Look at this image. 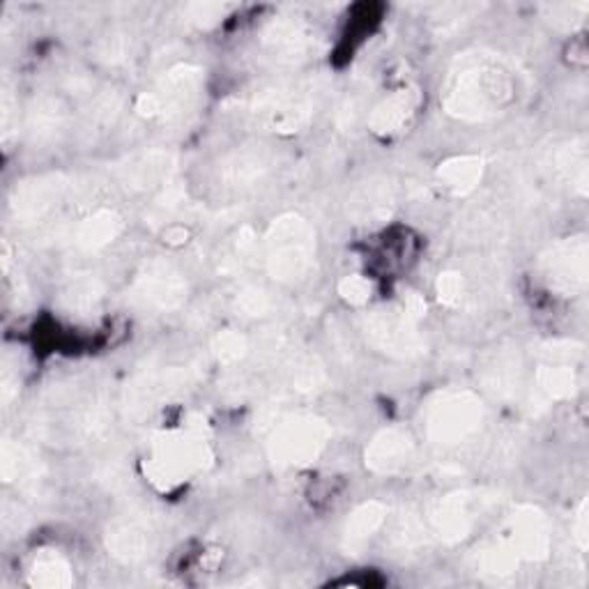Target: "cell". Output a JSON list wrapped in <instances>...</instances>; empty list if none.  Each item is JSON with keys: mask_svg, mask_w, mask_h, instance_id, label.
Returning a JSON list of instances; mask_svg holds the SVG:
<instances>
[{"mask_svg": "<svg viewBox=\"0 0 589 589\" xmlns=\"http://www.w3.org/2000/svg\"><path fill=\"white\" fill-rule=\"evenodd\" d=\"M513 95L511 71L496 54L468 52L452 63L442 104L456 120L488 122L511 107Z\"/></svg>", "mask_w": 589, "mask_h": 589, "instance_id": "cell-1", "label": "cell"}, {"mask_svg": "<svg viewBox=\"0 0 589 589\" xmlns=\"http://www.w3.org/2000/svg\"><path fill=\"white\" fill-rule=\"evenodd\" d=\"M212 463L205 420L196 416L182 429L162 431L155 440L151 454L143 460V473L157 490L166 493L180 484L203 473Z\"/></svg>", "mask_w": 589, "mask_h": 589, "instance_id": "cell-2", "label": "cell"}, {"mask_svg": "<svg viewBox=\"0 0 589 589\" xmlns=\"http://www.w3.org/2000/svg\"><path fill=\"white\" fill-rule=\"evenodd\" d=\"M263 258L273 279L284 284L302 281L315 260V231L300 214L275 219L263 240Z\"/></svg>", "mask_w": 589, "mask_h": 589, "instance_id": "cell-3", "label": "cell"}, {"mask_svg": "<svg viewBox=\"0 0 589 589\" xmlns=\"http://www.w3.org/2000/svg\"><path fill=\"white\" fill-rule=\"evenodd\" d=\"M486 422V408L473 391L452 389L433 397L424 408V431L435 445L454 447L470 440Z\"/></svg>", "mask_w": 589, "mask_h": 589, "instance_id": "cell-4", "label": "cell"}, {"mask_svg": "<svg viewBox=\"0 0 589 589\" xmlns=\"http://www.w3.org/2000/svg\"><path fill=\"white\" fill-rule=\"evenodd\" d=\"M330 442V426L309 414L279 416L267 442L269 458L279 468H304L323 454Z\"/></svg>", "mask_w": 589, "mask_h": 589, "instance_id": "cell-5", "label": "cell"}, {"mask_svg": "<svg viewBox=\"0 0 589 589\" xmlns=\"http://www.w3.org/2000/svg\"><path fill=\"white\" fill-rule=\"evenodd\" d=\"M203 88V71L191 65L174 67L157 84L153 92H143L136 100V113L143 118L174 120L185 115Z\"/></svg>", "mask_w": 589, "mask_h": 589, "instance_id": "cell-6", "label": "cell"}, {"mask_svg": "<svg viewBox=\"0 0 589 589\" xmlns=\"http://www.w3.org/2000/svg\"><path fill=\"white\" fill-rule=\"evenodd\" d=\"M493 504V496L484 493V490H460L447 498L437 500L426 511V530L431 536L440 538L445 544H458L468 536L481 513Z\"/></svg>", "mask_w": 589, "mask_h": 589, "instance_id": "cell-7", "label": "cell"}, {"mask_svg": "<svg viewBox=\"0 0 589 589\" xmlns=\"http://www.w3.org/2000/svg\"><path fill=\"white\" fill-rule=\"evenodd\" d=\"M500 542L521 562H544L553 548L548 515L532 504L513 509L502 527Z\"/></svg>", "mask_w": 589, "mask_h": 589, "instance_id": "cell-8", "label": "cell"}, {"mask_svg": "<svg viewBox=\"0 0 589 589\" xmlns=\"http://www.w3.org/2000/svg\"><path fill=\"white\" fill-rule=\"evenodd\" d=\"M130 294L141 309L170 311L187 300V281L176 265L155 258L143 265Z\"/></svg>", "mask_w": 589, "mask_h": 589, "instance_id": "cell-9", "label": "cell"}, {"mask_svg": "<svg viewBox=\"0 0 589 589\" xmlns=\"http://www.w3.org/2000/svg\"><path fill=\"white\" fill-rule=\"evenodd\" d=\"M587 258L589 249L585 235L562 240L553 244V247L542 256L544 279L555 292L574 298V294H580L587 288L589 279Z\"/></svg>", "mask_w": 589, "mask_h": 589, "instance_id": "cell-10", "label": "cell"}, {"mask_svg": "<svg viewBox=\"0 0 589 589\" xmlns=\"http://www.w3.org/2000/svg\"><path fill=\"white\" fill-rule=\"evenodd\" d=\"M366 336L376 348L391 357L412 359L426 353V341L416 323L401 309L376 311L366 318Z\"/></svg>", "mask_w": 589, "mask_h": 589, "instance_id": "cell-11", "label": "cell"}, {"mask_svg": "<svg viewBox=\"0 0 589 589\" xmlns=\"http://www.w3.org/2000/svg\"><path fill=\"white\" fill-rule=\"evenodd\" d=\"M155 525L147 513H125L109 525L107 546L113 557L125 564L145 559L155 548Z\"/></svg>", "mask_w": 589, "mask_h": 589, "instance_id": "cell-12", "label": "cell"}, {"mask_svg": "<svg viewBox=\"0 0 589 589\" xmlns=\"http://www.w3.org/2000/svg\"><path fill=\"white\" fill-rule=\"evenodd\" d=\"M414 456V442L412 435L401 429L391 426L380 431L371 445L366 447V468L376 475H397L405 470V465Z\"/></svg>", "mask_w": 589, "mask_h": 589, "instance_id": "cell-13", "label": "cell"}, {"mask_svg": "<svg viewBox=\"0 0 589 589\" xmlns=\"http://www.w3.org/2000/svg\"><path fill=\"white\" fill-rule=\"evenodd\" d=\"M265 46L279 63H300L313 52V35L300 19H279L267 29Z\"/></svg>", "mask_w": 589, "mask_h": 589, "instance_id": "cell-14", "label": "cell"}, {"mask_svg": "<svg viewBox=\"0 0 589 589\" xmlns=\"http://www.w3.org/2000/svg\"><path fill=\"white\" fill-rule=\"evenodd\" d=\"M416 107H420V92L414 88L391 92L374 107L371 115H368V127L378 136H397L410 125Z\"/></svg>", "mask_w": 589, "mask_h": 589, "instance_id": "cell-15", "label": "cell"}, {"mask_svg": "<svg viewBox=\"0 0 589 589\" xmlns=\"http://www.w3.org/2000/svg\"><path fill=\"white\" fill-rule=\"evenodd\" d=\"M389 509L385 502L371 500L359 504L351 515L341 532V546L348 555H357L366 548V544L382 530L387 523Z\"/></svg>", "mask_w": 589, "mask_h": 589, "instance_id": "cell-16", "label": "cell"}, {"mask_svg": "<svg viewBox=\"0 0 589 589\" xmlns=\"http://www.w3.org/2000/svg\"><path fill=\"white\" fill-rule=\"evenodd\" d=\"M486 170V162L479 155H460L442 162L437 168V180L454 196L473 193Z\"/></svg>", "mask_w": 589, "mask_h": 589, "instance_id": "cell-17", "label": "cell"}, {"mask_svg": "<svg viewBox=\"0 0 589 589\" xmlns=\"http://www.w3.org/2000/svg\"><path fill=\"white\" fill-rule=\"evenodd\" d=\"M269 168H273V157L265 151H258V147H244V151L226 159L224 168H221V176H224L226 185L244 189L260 182L267 176Z\"/></svg>", "mask_w": 589, "mask_h": 589, "instance_id": "cell-18", "label": "cell"}, {"mask_svg": "<svg viewBox=\"0 0 589 589\" xmlns=\"http://www.w3.org/2000/svg\"><path fill=\"white\" fill-rule=\"evenodd\" d=\"M122 219L113 210H100L84 219L74 231V244L81 252H100L120 235Z\"/></svg>", "mask_w": 589, "mask_h": 589, "instance_id": "cell-19", "label": "cell"}, {"mask_svg": "<svg viewBox=\"0 0 589 589\" xmlns=\"http://www.w3.org/2000/svg\"><path fill=\"white\" fill-rule=\"evenodd\" d=\"M521 559L515 557L502 542L481 546L473 555V569L486 582H507L519 571Z\"/></svg>", "mask_w": 589, "mask_h": 589, "instance_id": "cell-20", "label": "cell"}, {"mask_svg": "<svg viewBox=\"0 0 589 589\" xmlns=\"http://www.w3.org/2000/svg\"><path fill=\"white\" fill-rule=\"evenodd\" d=\"M481 376L486 387L493 391V394L502 399L513 397L515 389H519V376H521L519 355H513L511 351H496L484 362Z\"/></svg>", "mask_w": 589, "mask_h": 589, "instance_id": "cell-21", "label": "cell"}, {"mask_svg": "<svg viewBox=\"0 0 589 589\" xmlns=\"http://www.w3.org/2000/svg\"><path fill=\"white\" fill-rule=\"evenodd\" d=\"M551 164L559 180L571 185L578 193L587 191V147L582 138H571L559 145Z\"/></svg>", "mask_w": 589, "mask_h": 589, "instance_id": "cell-22", "label": "cell"}, {"mask_svg": "<svg viewBox=\"0 0 589 589\" xmlns=\"http://www.w3.org/2000/svg\"><path fill=\"white\" fill-rule=\"evenodd\" d=\"M351 205L359 221H380L394 205V191L385 178H374L355 191Z\"/></svg>", "mask_w": 589, "mask_h": 589, "instance_id": "cell-23", "label": "cell"}, {"mask_svg": "<svg viewBox=\"0 0 589 589\" xmlns=\"http://www.w3.org/2000/svg\"><path fill=\"white\" fill-rule=\"evenodd\" d=\"M29 582L33 587L42 589H65L74 582L69 562L58 551H40L35 553L31 569H29Z\"/></svg>", "mask_w": 589, "mask_h": 589, "instance_id": "cell-24", "label": "cell"}, {"mask_svg": "<svg viewBox=\"0 0 589 589\" xmlns=\"http://www.w3.org/2000/svg\"><path fill=\"white\" fill-rule=\"evenodd\" d=\"M63 122V111L56 100H40L37 107L29 115V132L35 136V141L52 138Z\"/></svg>", "mask_w": 589, "mask_h": 589, "instance_id": "cell-25", "label": "cell"}, {"mask_svg": "<svg viewBox=\"0 0 589 589\" xmlns=\"http://www.w3.org/2000/svg\"><path fill=\"white\" fill-rule=\"evenodd\" d=\"M249 351V343L240 332H219L212 338V353L221 364H235Z\"/></svg>", "mask_w": 589, "mask_h": 589, "instance_id": "cell-26", "label": "cell"}, {"mask_svg": "<svg viewBox=\"0 0 589 589\" xmlns=\"http://www.w3.org/2000/svg\"><path fill=\"white\" fill-rule=\"evenodd\" d=\"M435 290H437V300L442 307L456 309L460 307L465 298V281L458 273H442L435 284Z\"/></svg>", "mask_w": 589, "mask_h": 589, "instance_id": "cell-27", "label": "cell"}, {"mask_svg": "<svg viewBox=\"0 0 589 589\" xmlns=\"http://www.w3.org/2000/svg\"><path fill=\"white\" fill-rule=\"evenodd\" d=\"M235 307L244 315H263L273 309V300H269V294L263 288L247 286L235 294Z\"/></svg>", "mask_w": 589, "mask_h": 589, "instance_id": "cell-28", "label": "cell"}, {"mask_svg": "<svg viewBox=\"0 0 589 589\" xmlns=\"http://www.w3.org/2000/svg\"><path fill=\"white\" fill-rule=\"evenodd\" d=\"M371 290H374L371 281H368L366 277H359V275L341 279V284H338V294L353 307L366 304L368 298H371Z\"/></svg>", "mask_w": 589, "mask_h": 589, "instance_id": "cell-29", "label": "cell"}, {"mask_svg": "<svg viewBox=\"0 0 589 589\" xmlns=\"http://www.w3.org/2000/svg\"><path fill=\"white\" fill-rule=\"evenodd\" d=\"M323 380H325L323 366L313 359H307L298 364V368H292V385L300 391H313L323 385Z\"/></svg>", "mask_w": 589, "mask_h": 589, "instance_id": "cell-30", "label": "cell"}, {"mask_svg": "<svg viewBox=\"0 0 589 589\" xmlns=\"http://www.w3.org/2000/svg\"><path fill=\"white\" fill-rule=\"evenodd\" d=\"M191 12V21L196 23V26H212V23H216L221 19V14H224V5H214V3H203V5H191L189 8Z\"/></svg>", "mask_w": 589, "mask_h": 589, "instance_id": "cell-31", "label": "cell"}, {"mask_svg": "<svg viewBox=\"0 0 589 589\" xmlns=\"http://www.w3.org/2000/svg\"><path fill=\"white\" fill-rule=\"evenodd\" d=\"M574 542L576 546L580 548V553L585 555L587 553V546H589V523H587V500L580 502L578 507V513H576V521H574Z\"/></svg>", "mask_w": 589, "mask_h": 589, "instance_id": "cell-32", "label": "cell"}, {"mask_svg": "<svg viewBox=\"0 0 589 589\" xmlns=\"http://www.w3.org/2000/svg\"><path fill=\"white\" fill-rule=\"evenodd\" d=\"M401 311H403L408 318H412L414 323H420L422 318L426 315V302H424L422 294L410 292V294H405V300H403V304H401Z\"/></svg>", "mask_w": 589, "mask_h": 589, "instance_id": "cell-33", "label": "cell"}]
</instances>
